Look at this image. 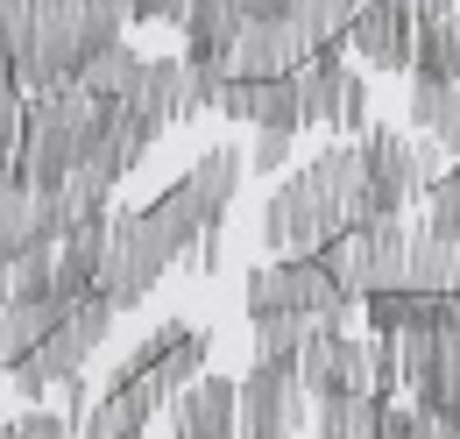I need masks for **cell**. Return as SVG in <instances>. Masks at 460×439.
Instances as JSON below:
<instances>
[{
  "instance_id": "6da1fadb",
  "label": "cell",
  "mask_w": 460,
  "mask_h": 439,
  "mask_svg": "<svg viewBox=\"0 0 460 439\" xmlns=\"http://www.w3.org/2000/svg\"><path fill=\"white\" fill-rule=\"evenodd\" d=\"M361 220H376L368 157H361V142H333L305 170H290L284 192H270V206H262V248L319 255L326 241H341L347 227H361Z\"/></svg>"
},
{
  "instance_id": "7a4b0ae2",
  "label": "cell",
  "mask_w": 460,
  "mask_h": 439,
  "mask_svg": "<svg viewBox=\"0 0 460 439\" xmlns=\"http://www.w3.org/2000/svg\"><path fill=\"white\" fill-rule=\"evenodd\" d=\"M135 22L128 0H29V22L22 36L7 43V71L29 85V93H50L71 85L85 57H100L107 43H120V29Z\"/></svg>"
},
{
  "instance_id": "3957f363",
  "label": "cell",
  "mask_w": 460,
  "mask_h": 439,
  "mask_svg": "<svg viewBox=\"0 0 460 439\" xmlns=\"http://www.w3.org/2000/svg\"><path fill=\"white\" fill-rule=\"evenodd\" d=\"M100 128H107V100H100V93H85V85L29 93V121H22L14 170H22L36 192H58V184H71L78 170L93 164Z\"/></svg>"
},
{
  "instance_id": "277c9868",
  "label": "cell",
  "mask_w": 460,
  "mask_h": 439,
  "mask_svg": "<svg viewBox=\"0 0 460 439\" xmlns=\"http://www.w3.org/2000/svg\"><path fill=\"white\" fill-rule=\"evenodd\" d=\"M206 354H213V340H206V327H191L177 347H164L156 362H120L107 397L78 418V439H142V426H149L164 404H177V390L199 383V362H206Z\"/></svg>"
},
{
  "instance_id": "5b68a950",
  "label": "cell",
  "mask_w": 460,
  "mask_h": 439,
  "mask_svg": "<svg viewBox=\"0 0 460 439\" xmlns=\"http://www.w3.org/2000/svg\"><path fill=\"white\" fill-rule=\"evenodd\" d=\"M114 319H120V305L107 298V291H85L71 312L58 319V333L36 347V354H22L14 369H7V383H14V397L22 404H36L43 390H64V383H78L85 376V362L100 354V340L114 333Z\"/></svg>"
},
{
  "instance_id": "8992f818",
  "label": "cell",
  "mask_w": 460,
  "mask_h": 439,
  "mask_svg": "<svg viewBox=\"0 0 460 439\" xmlns=\"http://www.w3.org/2000/svg\"><path fill=\"white\" fill-rule=\"evenodd\" d=\"M319 255H326V270L341 276V291L361 305L368 291H397V283H411V227H403L397 213L361 220V227H347L341 241H326Z\"/></svg>"
},
{
  "instance_id": "52a82bcc",
  "label": "cell",
  "mask_w": 460,
  "mask_h": 439,
  "mask_svg": "<svg viewBox=\"0 0 460 439\" xmlns=\"http://www.w3.org/2000/svg\"><path fill=\"white\" fill-rule=\"evenodd\" d=\"M361 157H368V192L376 220L397 213L403 199H425L447 177V149L432 135H403V128H361Z\"/></svg>"
},
{
  "instance_id": "ba28073f",
  "label": "cell",
  "mask_w": 460,
  "mask_h": 439,
  "mask_svg": "<svg viewBox=\"0 0 460 439\" xmlns=\"http://www.w3.org/2000/svg\"><path fill=\"white\" fill-rule=\"evenodd\" d=\"M171 263H177V248L164 241V227L149 220V206H142V213H114V227H107V263H100V291L128 312V305H142V298L164 283Z\"/></svg>"
},
{
  "instance_id": "9c48e42d",
  "label": "cell",
  "mask_w": 460,
  "mask_h": 439,
  "mask_svg": "<svg viewBox=\"0 0 460 439\" xmlns=\"http://www.w3.org/2000/svg\"><path fill=\"white\" fill-rule=\"evenodd\" d=\"M319 50H326L319 22H312L305 7H277V14H255V22L234 36L227 71L234 78H290V71H305Z\"/></svg>"
},
{
  "instance_id": "30bf717a",
  "label": "cell",
  "mask_w": 460,
  "mask_h": 439,
  "mask_svg": "<svg viewBox=\"0 0 460 439\" xmlns=\"http://www.w3.org/2000/svg\"><path fill=\"white\" fill-rule=\"evenodd\" d=\"M397 354H403V390L432 418H460V298L439 327L397 333Z\"/></svg>"
},
{
  "instance_id": "8fae6325",
  "label": "cell",
  "mask_w": 460,
  "mask_h": 439,
  "mask_svg": "<svg viewBox=\"0 0 460 439\" xmlns=\"http://www.w3.org/2000/svg\"><path fill=\"white\" fill-rule=\"evenodd\" d=\"M248 312H354V298L341 291V276L326 270V255H284L248 270Z\"/></svg>"
},
{
  "instance_id": "7c38bea8",
  "label": "cell",
  "mask_w": 460,
  "mask_h": 439,
  "mask_svg": "<svg viewBox=\"0 0 460 439\" xmlns=\"http://www.w3.org/2000/svg\"><path fill=\"white\" fill-rule=\"evenodd\" d=\"M312 418V390L297 362H255L241 376V439H297Z\"/></svg>"
},
{
  "instance_id": "4fadbf2b",
  "label": "cell",
  "mask_w": 460,
  "mask_h": 439,
  "mask_svg": "<svg viewBox=\"0 0 460 439\" xmlns=\"http://www.w3.org/2000/svg\"><path fill=\"white\" fill-rule=\"evenodd\" d=\"M297 376L312 390V404H319V397H354V390H376V354H368V340L347 333V312H333V319H319V333L305 340ZM376 397H383V390H376Z\"/></svg>"
},
{
  "instance_id": "5bb4252c",
  "label": "cell",
  "mask_w": 460,
  "mask_h": 439,
  "mask_svg": "<svg viewBox=\"0 0 460 439\" xmlns=\"http://www.w3.org/2000/svg\"><path fill=\"white\" fill-rule=\"evenodd\" d=\"M297 85H305V121L312 128H347V135L368 128V78L341 57V43H326V50L312 57L297 71Z\"/></svg>"
},
{
  "instance_id": "9a60e30c",
  "label": "cell",
  "mask_w": 460,
  "mask_h": 439,
  "mask_svg": "<svg viewBox=\"0 0 460 439\" xmlns=\"http://www.w3.org/2000/svg\"><path fill=\"white\" fill-rule=\"evenodd\" d=\"M347 43H354V57L368 71H411V57H418V7L411 0H368L354 14Z\"/></svg>"
},
{
  "instance_id": "2e32d148",
  "label": "cell",
  "mask_w": 460,
  "mask_h": 439,
  "mask_svg": "<svg viewBox=\"0 0 460 439\" xmlns=\"http://www.w3.org/2000/svg\"><path fill=\"white\" fill-rule=\"evenodd\" d=\"M220 113L297 135V128H305V85H297V71H290V78H227V85H220Z\"/></svg>"
},
{
  "instance_id": "e0dca14e",
  "label": "cell",
  "mask_w": 460,
  "mask_h": 439,
  "mask_svg": "<svg viewBox=\"0 0 460 439\" xmlns=\"http://www.w3.org/2000/svg\"><path fill=\"white\" fill-rule=\"evenodd\" d=\"M177 439H241V383L199 376L177 390Z\"/></svg>"
},
{
  "instance_id": "ac0fdd59",
  "label": "cell",
  "mask_w": 460,
  "mask_h": 439,
  "mask_svg": "<svg viewBox=\"0 0 460 439\" xmlns=\"http://www.w3.org/2000/svg\"><path fill=\"white\" fill-rule=\"evenodd\" d=\"M383 411H390V397H376V390L319 397L312 404V433L319 439H383Z\"/></svg>"
},
{
  "instance_id": "d6986e66",
  "label": "cell",
  "mask_w": 460,
  "mask_h": 439,
  "mask_svg": "<svg viewBox=\"0 0 460 439\" xmlns=\"http://www.w3.org/2000/svg\"><path fill=\"white\" fill-rule=\"evenodd\" d=\"M411 128H425L447 157H460V78H418L411 85Z\"/></svg>"
},
{
  "instance_id": "ffe728a7",
  "label": "cell",
  "mask_w": 460,
  "mask_h": 439,
  "mask_svg": "<svg viewBox=\"0 0 460 439\" xmlns=\"http://www.w3.org/2000/svg\"><path fill=\"white\" fill-rule=\"evenodd\" d=\"M411 283H418V291H454L460 298V234L411 227Z\"/></svg>"
},
{
  "instance_id": "44dd1931",
  "label": "cell",
  "mask_w": 460,
  "mask_h": 439,
  "mask_svg": "<svg viewBox=\"0 0 460 439\" xmlns=\"http://www.w3.org/2000/svg\"><path fill=\"white\" fill-rule=\"evenodd\" d=\"M248 319H255V362H297L305 340L319 333V312H248Z\"/></svg>"
},
{
  "instance_id": "7402d4cb",
  "label": "cell",
  "mask_w": 460,
  "mask_h": 439,
  "mask_svg": "<svg viewBox=\"0 0 460 439\" xmlns=\"http://www.w3.org/2000/svg\"><path fill=\"white\" fill-rule=\"evenodd\" d=\"M142 64H149V57H135L128 43H107L100 57H85V64H78V78H71V85H85V93H100V100H128V93L142 85Z\"/></svg>"
},
{
  "instance_id": "603a6c76",
  "label": "cell",
  "mask_w": 460,
  "mask_h": 439,
  "mask_svg": "<svg viewBox=\"0 0 460 439\" xmlns=\"http://www.w3.org/2000/svg\"><path fill=\"white\" fill-rule=\"evenodd\" d=\"M418 78H460V7L439 22H418V57H411Z\"/></svg>"
},
{
  "instance_id": "cb8c5ba5",
  "label": "cell",
  "mask_w": 460,
  "mask_h": 439,
  "mask_svg": "<svg viewBox=\"0 0 460 439\" xmlns=\"http://www.w3.org/2000/svg\"><path fill=\"white\" fill-rule=\"evenodd\" d=\"M297 7L319 22V36H326V43H347V29H354V14H361L368 0H297Z\"/></svg>"
},
{
  "instance_id": "d4e9b609",
  "label": "cell",
  "mask_w": 460,
  "mask_h": 439,
  "mask_svg": "<svg viewBox=\"0 0 460 439\" xmlns=\"http://www.w3.org/2000/svg\"><path fill=\"white\" fill-rule=\"evenodd\" d=\"M425 426H432V411L411 397V404H390L383 411V439H425Z\"/></svg>"
},
{
  "instance_id": "484cf974",
  "label": "cell",
  "mask_w": 460,
  "mask_h": 439,
  "mask_svg": "<svg viewBox=\"0 0 460 439\" xmlns=\"http://www.w3.org/2000/svg\"><path fill=\"white\" fill-rule=\"evenodd\" d=\"M71 433H78L71 418H50V411H36V404H29V418L7 426V439H71Z\"/></svg>"
},
{
  "instance_id": "4316f807",
  "label": "cell",
  "mask_w": 460,
  "mask_h": 439,
  "mask_svg": "<svg viewBox=\"0 0 460 439\" xmlns=\"http://www.w3.org/2000/svg\"><path fill=\"white\" fill-rule=\"evenodd\" d=\"M290 164V135L284 128H262V142H255V170L270 177V170H284Z\"/></svg>"
},
{
  "instance_id": "83f0119b",
  "label": "cell",
  "mask_w": 460,
  "mask_h": 439,
  "mask_svg": "<svg viewBox=\"0 0 460 439\" xmlns=\"http://www.w3.org/2000/svg\"><path fill=\"white\" fill-rule=\"evenodd\" d=\"M128 7H135V22H177V29L191 14V0H128Z\"/></svg>"
},
{
  "instance_id": "f1b7e54d",
  "label": "cell",
  "mask_w": 460,
  "mask_h": 439,
  "mask_svg": "<svg viewBox=\"0 0 460 439\" xmlns=\"http://www.w3.org/2000/svg\"><path fill=\"white\" fill-rule=\"evenodd\" d=\"M22 22H29V0H0V57H7V43L22 36Z\"/></svg>"
},
{
  "instance_id": "f546056e",
  "label": "cell",
  "mask_w": 460,
  "mask_h": 439,
  "mask_svg": "<svg viewBox=\"0 0 460 439\" xmlns=\"http://www.w3.org/2000/svg\"><path fill=\"white\" fill-rule=\"evenodd\" d=\"M411 7H418V22H439V14H454L460 0H411Z\"/></svg>"
},
{
  "instance_id": "4dcf8cb0",
  "label": "cell",
  "mask_w": 460,
  "mask_h": 439,
  "mask_svg": "<svg viewBox=\"0 0 460 439\" xmlns=\"http://www.w3.org/2000/svg\"><path fill=\"white\" fill-rule=\"evenodd\" d=\"M425 439H460V418H432V426H425Z\"/></svg>"
},
{
  "instance_id": "1f68e13d",
  "label": "cell",
  "mask_w": 460,
  "mask_h": 439,
  "mask_svg": "<svg viewBox=\"0 0 460 439\" xmlns=\"http://www.w3.org/2000/svg\"><path fill=\"white\" fill-rule=\"evenodd\" d=\"M0 177H14V149L7 142H0Z\"/></svg>"
}]
</instances>
